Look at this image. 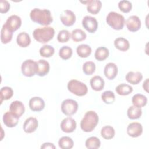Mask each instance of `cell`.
<instances>
[{
	"instance_id": "cell-26",
	"label": "cell",
	"mask_w": 149,
	"mask_h": 149,
	"mask_svg": "<svg viewBox=\"0 0 149 149\" xmlns=\"http://www.w3.org/2000/svg\"><path fill=\"white\" fill-rule=\"evenodd\" d=\"M13 32H12L4 24L1 30V40L2 44L9 43L12 39Z\"/></svg>"
},
{
	"instance_id": "cell-24",
	"label": "cell",
	"mask_w": 149,
	"mask_h": 149,
	"mask_svg": "<svg viewBox=\"0 0 149 149\" xmlns=\"http://www.w3.org/2000/svg\"><path fill=\"white\" fill-rule=\"evenodd\" d=\"M114 45L116 49L121 51H126L130 48L129 41L123 37H118L114 40Z\"/></svg>"
},
{
	"instance_id": "cell-5",
	"label": "cell",
	"mask_w": 149,
	"mask_h": 149,
	"mask_svg": "<svg viewBox=\"0 0 149 149\" xmlns=\"http://www.w3.org/2000/svg\"><path fill=\"white\" fill-rule=\"evenodd\" d=\"M68 90L77 96L85 95L88 92V88L86 84L77 80H70L67 84Z\"/></svg>"
},
{
	"instance_id": "cell-40",
	"label": "cell",
	"mask_w": 149,
	"mask_h": 149,
	"mask_svg": "<svg viewBox=\"0 0 149 149\" xmlns=\"http://www.w3.org/2000/svg\"><path fill=\"white\" fill-rule=\"evenodd\" d=\"M118 8L123 13L129 12L132 8V3L127 0H122L119 2Z\"/></svg>"
},
{
	"instance_id": "cell-11",
	"label": "cell",
	"mask_w": 149,
	"mask_h": 149,
	"mask_svg": "<svg viewBox=\"0 0 149 149\" xmlns=\"http://www.w3.org/2000/svg\"><path fill=\"white\" fill-rule=\"evenodd\" d=\"M142 133L143 126L139 122H132L129 123L127 127V133L132 137H138L141 135Z\"/></svg>"
},
{
	"instance_id": "cell-6",
	"label": "cell",
	"mask_w": 149,
	"mask_h": 149,
	"mask_svg": "<svg viewBox=\"0 0 149 149\" xmlns=\"http://www.w3.org/2000/svg\"><path fill=\"white\" fill-rule=\"evenodd\" d=\"M78 103L72 99H66L61 104V111L67 116H72L76 113L78 109Z\"/></svg>"
},
{
	"instance_id": "cell-2",
	"label": "cell",
	"mask_w": 149,
	"mask_h": 149,
	"mask_svg": "<svg viewBox=\"0 0 149 149\" xmlns=\"http://www.w3.org/2000/svg\"><path fill=\"white\" fill-rule=\"evenodd\" d=\"M98 120V114L94 111H88L84 114L80 122V127L84 132H91L95 128Z\"/></svg>"
},
{
	"instance_id": "cell-13",
	"label": "cell",
	"mask_w": 149,
	"mask_h": 149,
	"mask_svg": "<svg viewBox=\"0 0 149 149\" xmlns=\"http://www.w3.org/2000/svg\"><path fill=\"white\" fill-rule=\"evenodd\" d=\"M141 20L140 18L136 15L129 16L126 21V25L129 31L131 32H136L141 27Z\"/></svg>"
},
{
	"instance_id": "cell-41",
	"label": "cell",
	"mask_w": 149,
	"mask_h": 149,
	"mask_svg": "<svg viewBox=\"0 0 149 149\" xmlns=\"http://www.w3.org/2000/svg\"><path fill=\"white\" fill-rule=\"evenodd\" d=\"M71 35L69 31L67 30H62L59 31L57 36V40L59 42H66L70 39Z\"/></svg>"
},
{
	"instance_id": "cell-16",
	"label": "cell",
	"mask_w": 149,
	"mask_h": 149,
	"mask_svg": "<svg viewBox=\"0 0 149 149\" xmlns=\"http://www.w3.org/2000/svg\"><path fill=\"white\" fill-rule=\"evenodd\" d=\"M19 117L10 112H5L3 115V122L8 127H15L19 122Z\"/></svg>"
},
{
	"instance_id": "cell-3",
	"label": "cell",
	"mask_w": 149,
	"mask_h": 149,
	"mask_svg": "<svg viewBox=\"0 0 149 149\" xmlns=\"http://www.w3.org/2000/svg\"><path fill=\"white\" fill-rule=\"evenodd\" d=\"M55 35V30L53 27L45 26L36 29L33 32L34 38L38 42L45 44L51 40Z\"/></svg>"
},
{
	"instance_id": "cell-31",
	"label": "cell",
	"mask_w": 149,
	"mask_h": 149,
	"mask_svg": "<svg viewBox=\"0 0 149 149\" xmlns=\"http://www.w3.org/2000/svg\"><path fill=\"white\" fill-rule=\"evenodd\" d=\"M58 145L62 149H71L73 147L74 142L70 137L63 136L59 139Z\"/></svg>"
},
{
	"instance_id": "cell-37",
	"label": "cell",
	"mask_w": 149,
	"mask_h": 149,
	"mask_svg": "<svg viewBox=\"0 0 149 149\" xmlns=\"http://www.w3.org/2000/svg\"><path fill=\"white\" fill-rule=\"evenodd\" d=\"M73 54L72 48L69 46H63L59 51V55L61 58L63 60H68L71 58Z\"/></svg>"
},
{
	"instance_id": "cell-25",
	"label": "cell",
	"mask_w": 149,
	"mask_h": 149,
	"mask_svg": "<svg viewBox=\"0 0 149 149\" xmlns=\"http://www.w3.org/2000/svg\"><path fill=\"white\" fill-rule=\"evenodd\" d=\"M132 102L134 106L141 108L146 105L147 103V98L143 94H136L132 97Z\"/></svg>"
},
{
	"instance_id": "cell-17",
	"label": "cell",
	"mask_w": 149,
	"mask_h": 149,
	"mask_svg": "<svg viewBox=\"0 0 149 149\" xmlns=\"http://www.w3.org/2000/svg\"><path fill=\"white\" fill-rule=\"evenodd\" d=\"M81 2L87 4V11L93 15L97 14L102 7V2L99 0H88Z\"/></svg>"
},
{
	"instance_id": "cell-38",
	"label": "cell",
	"mask_w": 149,
	"mask_h": 149,
	"mask_svg": "<svg viewBox=\"0 0 149 149\" xmlns=\"http://www.w3.org/2000/svg\"><path fill=\"white\" fill-rule=\"evenodd\" d=\"M101 99L104 103L107 104H112L115 101V96L112 91H105L101 94Z\"/></svg>"
},
{
	"instance_id": "cell-34",
	"label": "cell",
	"mask_w": 149,
	"mask_h": 149,
	"mask_svg": "<svg viewBox=\"0 0 149 149\" xmlns=\"http://www.w3.org/2000/svg\"><path fill=\"white\" fill-rule=\"evenodd\" d=\"M86 37V33L80 29H76L73 30L71 34L72 39L75 42H80L84 41Z\"/></svg>"
},
{
	"instance_id": "cell-18",
	"label": "cell",
	"mask_w": 149,
	"mask_h": 149,
	"mask_svg": "<svg viewBox=\"0 0 149 149\" xmlns=\"http://www.w3.org/2000/svg\"><path fill=\"white\" fill-rule=\"evenodd\" d=\"M38 126V122L36 118L29 117L24 122L23 129L27 133H31L36 130Z\"/></svg>"
},
{
	"instance_id": "cell-30",
	"label": "cell",
	"mask_w": 149,
	"mask_h": 149,
	"mask_svg": "<svg viewBox=\"0 0 149 149\" xmlns=\"http://www.w3.org/2000/svg\"><path fill=\"white\" fill-rule=\"evenodd\" d=\"M133 87L127 84L121 83L115 88L116 93L120 95H127L133 91Z\"/></svg>"
},
{
	"instance_id": "cell-14",
	"label": "cell",
	"mask_w": 149,
	"mask_h": 149,
	"mask_svg": "<svg viewBox=\"0 0 149 149\" xmlns=\"http://www.w3.org/2000/svg\"><path fill=\"white\" fill-rule=\"evenodd\" d=\"M30 109L34 112H40L44 109L45 102L40 97H34L30 99L29 103Z\"/></svg>"
},
{
	"instance_id": "cell-43",
	"label": "cell",
	"mask_w": 149,
	"mask_h": 149,
	"mask_svg": "<svg viewBox=\"0 0 149 149\" xmlns=\"http://www.w3.org/2000/svg\"><path fill=\"white\" fill-rule=\"evenodd\" d=\"M41 148H49V149H55L56 148V147L55 146V145L53 143H49V142H47V143H43L41 146Z\"/></svg>"
},
{
	"instance_id": "cell-32",
	"label": "cell",
	"mask_w": 149,
	"mask_h": 149,
	"mask_svg": "<svg viewBox=\"0 0 149 149\" xmlns=\"http://www.w3.org/2000/svg\"><path fill=\"white\" fill-rule=\"evenodd\" d=\"M115 134V131L111 126H105L102 127L101 130V135L104 139L110 140L113 138Z\"/></svg>"
},
{
	"instance_id": "cell-7",
	"label": "cell",
	"mask_w": 149,
	"mask_h": 149,
	"mask_svg": "<svg viewBox=\"0 0 149 149\" xmlns=\"http://www.w3.org/2000/svg\"><path fill=\"white\" fill-rule=\"evenodd\" d=\"M22 74L26 77H32L36 74V62L33 59L25 60L21 65Z\"/></svg>"
},
{
	"instance_id": "cell-39",
	"label": "cell",
	"mask_w": 149,
	"mask_h": 149,
	"mask_svg": "<svg viewBox=\"0 0 149 149\" xmlns=\"http://www.w3.org/2000/svg\"><path fill=\"white\" fill-rule=\"evenodd\" d=\"M83 72L86 75H91L95 70V64L93 61H87L83 65Z\"/></svg>"
},
{
	"instance_id": "cell-8",
	"label": "cell",
	"mask_w": 149,
	"mask_h": 149,
	"mask_svg": "<svg viewBox=\"0 0 149 149\" xmlns=\"http://www.w3.org/2000/svg\"><path fill=\"white\" fill-rule=\"evenodd\" d=\"M76 19L74 13L70 10H64L60 15V20L62 23L67 27L73 26L76 22Z\"/></svg>"
},
{
	"instance_id": "cell-22",
	"label": "cell",
	"mask_w": 149,
	"mask_h": 149,
	"mask_svg": "<svg viewBox=\"0 0 149 149\" xmlns=\"http://www.w3.org/2000/svg\"><path fill=\"white\" fill-rule=\"evenodd\" d=\"M126 80L133 85L139 84L143 79V74L140 72H129L126 74Z\"/></svg>"
},
{
	"instance_id": "cell-35",
	"label": "cell",
	"mask_w": 149,
	"mask_h": 149,
	"mask_svg": "<svg viewBox=\"0 0 149 149\" xmlns=\"http://www.w3.org/2000/svg\"><path fill=\"white\" fill-rule=\"evenodd\" d=\"M13 95V91L12 88L9 87H3L0 90L1 104L3 100H8L12 98Z\"/></svg>"
},
{
	"instance_id": "cell-29",
	"label": "cell",
	"mask_w": 149,
	"mask_h": 149,
	"mask_svg": "<svg viewBox=\"0 0 149 149\" xmlns=\"http://www.w3.org/2000/svg\"><path fill=\"white\" fill-rule=\"evenodd\" d=\"M142 115V110L140 108L136 107L134 105L130 106L127 111V117L132 120L137 119L141 117Z\"/></svg>"
},
{
	"instance_id": "cell-19",
	"label": "cell",
	"mask_w": 149,
	"mask_h": 149,
	"mask_svg": "<svg viewBox=\"0 0 149 149\" xmlns=\"http://www.w3.org/2000/svg\"><path fill=\"white\" fill-rule=\"evenodd\" d=\"M118 72V69L116 66V65L113 62H109L107 63L104 69V73L105 74V76L108 79V80H113Z\"/></svg>"
},
{
	"instance_id": "cell-12",
	"label": "cell",
	"mask_w": 149,
	"mask_h": 149,
	"mask_svg": "<svg viewBox=\"0 0 149 149\" xmlns=\"http://www.w3.org/2000/svg\"><path fill=\"white\" fill-rule=\"evenodd\" d=\"M5 24L12 32H13L20 27L22 25V20L19 16L13 15L7 19Z\"/></svg>"
},
{
	"instance_id": "cell-1",
	"label": "cell",
	"mask_w": 149,
	"mask_h": 149,
	"mask_svg": "<svg viewBox=\"0 0 149 149\" xmlns=\"http://www.w3.org/2000/svg\"><path fill=\"white\" fill-rule=\"evenodd\" d=\"M30 17L33 22L45 26L49 25L53 21L50 10L45 9L34 8L30 13Z\"/></svg>"
},
{
	"instance_id": "cell-33",
	"label": "cell",
	"mask_w": 149,
	"mask_h": 149,
	"mask_svg": "<svg viewBox=\"0 0 149 149\" xmlns=\"http://www.w3.org/2000/svg\"><path fill=\"white\" fill-rule=\"evenodd\" d=\"M85 145L87 148L88 149H97L100 147V140L95 136L90 137L86 140Z\"/></svg>"
},
{
	"instance_id": "cell-27",
	"label": "cell",
	"mask_w": 149,
	"mask_h": 149,
	"mask_svg": "<svg viewBox=\"0 0 149 149\" xmlns=\"http://www.w3.org/2000/svg\"><path fill=\"white\" fill-rule=\"evenodd\" d=\"M76 52L80 58H87L91 54V48L87 44H80L77 47Z\"/></svg>"
},
{
	"instance_id": "cell-15",
	"label": "cell",
	"mask_w": 149,
	"mask_h": 149,
	"mask_svg": "<svg viewBox=\"0 0 149 149\" xmlns=\"http://www.w3.org/2000/svg\"><path fill=\"white\" fill-rule=\"evenodd\" d=\"M50 66L48 61L45 59H40L36 62V74L43 77L49 72Z\"/></svg>"
},
{
	"instance_id": "cell-23",
	"label": "cell",
	"mask_w": 149,
	"mask_h": 149,
	"mask_svg": "<svg viewBox=\"0 0 149 149\" xmlns=\"http://www.w3.org/2000/svg\"><path fill=\"white\" fill-rule=\"evenodd\" d=\"M16 42L17 45L23 48L28 47L31 42L30 35L26 32L20 33L16 37Z\"/></svg>"
},
{
	"instance_id": "cell-21",
	"label": "cell",
	"mask_w": 149,
	"mask_h": 149,
	"mask_svg": "<svg viewBox=\"0 0 149 149\" xmlns=\"http://www.w3.org/2000/svg\"><path fill=\"white\" fill-rule=\"evenodd\" d=\"M90 84L93 90L96 91H101L105 86V81L100 76H94L90 80Z\"/></svg>"
},
{
	"instance_id": "cell-10",
	"label": "cell",
	"mask_w": 149,
	"mask_h": 149,
	"mask_svg": "<svg viewBox=\"0 0 149 149\" xmlns=\"http://www.w3.org/2000/svg\"><path fill=\"white\" fill-rule=\"evenodd\" d=\"M60 127L62 132L65 133H72L76 128V122L72 117H67L62 120Z\"/></svg>"
},
{
	"instance_id": "cell-20",
	"label": "cell",
	"mask_w": 149,
	"mask_h": 149,
	"mask_svg": "<svg viewBox=\"0 0 149 149\" xmlns=\"http://www.w3.org/2000/svg\"><path fill=\"white\" fill-rule=\"evenodd\" d=\"M9 110L12 113L20 118L24 113L25 108L22 102L16 100L10 104Z\"/></svg>"
},
{
	"instance_id": "cell-44",
	"label": "cell",
	"mask_w": 149,
	"mask_h": 149,
	"mask_svg": "<svg viewBox=\"0 0 149 149\" xmlns=\"http://www.w3.org/2000/svg\"><path fill=\"white\" fill-rule=\"evenodd\" d=\"M143 88L147 93L148 92V79H146V80L143 82Z\"/></svg>"
},
{
	"instance_id": "cell-4",
	"label": "cell",
	"mask_w": 149,
	"mask_h": 149,
	"mask_svg": "<svg viewBox=\"0 0 149 149\" xmlns=\"http://www.w3.org/2000/svg\"><path fill=\"white\" fill-rule=\"evenodd\" d=\"M107 23L113 29L116 30H122L125 25V17L121 14L111 11L106 17Z\"/></svg>"
},
{
	"instance_id": "cell-9",
	"label": "cell",
	"mask_w": 149,
	"mask_h": 149,
	"mask_svg": "<svg viewBox=\"0 0 149 149\" xmlns=\"http://www.w3.org/2000/svg\"><path fill=\"white\" fill-rule=\"evenodd\" d=\"M83 27L90 33L95 32L98 28V22L97 19L90 16H86L82 20Z\"/></svg>"
},
{
	"instance_id": "cell-28",
	"label": "cell",
	"mask_w": 149,
	"mask_h": 149,
	"mask_svg": "<svg viewBox=\"0 0 149 149\" xmlns=\"http://www.w3.org/2000/svg\"><path fill=\"white\" fill-rule=\"evenodd\" d=\"M109 52L107 48L105 47H98L94 54L95 59L98 61H103L105 60L109 56Z\"/></svg>"
},
{
	"instance_id": "cell-36",
	"label": "cell",
	"mask_w": 149,
	"mask_h": 149,
	"mask_svg": "<svg viewBox=\"0 0 149 149\" xmlns=\"http://www.w3.org/2000/svg\"><path fill=\"white\" fill-rule=\"evenodd\" d=\"M39 52L41 56L44 58H49L54 54L55 49L52 46L46 44L40 48Z\"/></svg>"
},
{
	"instance_id": "cell-42",
	"label": "cell",
	"mask_w": 149,
	"mask_h": 149,
	"mask_svg": "<svg viewBox=\"0 0 149 149\" xmlns=\"http://www.w3.org/2000/svg\"><path fill=\"white\" fill-rule=\"evenodd\" d=\"M10 3L8 1L5 0H1L0 1V12L1 13H5L10 9Z\"/></svg>"
}]
</instances>
